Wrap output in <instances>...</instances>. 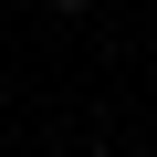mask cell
I'll return each instance as SVG.
<instances>
[{
    "label": "cell",
    "mask_w": 157,
    "mask_h": 157,
    "mask_svg": "<svg viewBox=\"0 0 157 157\" xmlns=\"http://www.w3.org/2000/svg\"><path fill=\"white\" fill-rule=\"evenodd\" d=\"M52 11H94V0H52Z\"/></svg>",
    "instance_id": "obj_1"
}]
</instances>
